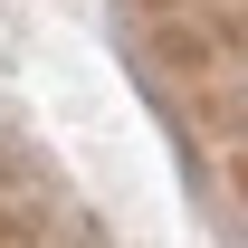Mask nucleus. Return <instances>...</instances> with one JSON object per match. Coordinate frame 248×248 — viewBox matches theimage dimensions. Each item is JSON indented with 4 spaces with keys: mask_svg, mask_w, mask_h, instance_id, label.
I'll use <instances>...</instances> for the list:
<instances>
[]
</instances>
